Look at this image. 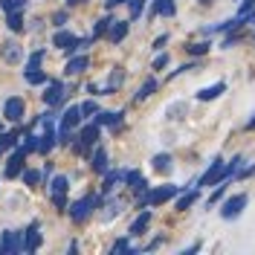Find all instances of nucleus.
I'll list each match as a JSON object with an SVG mask.
<instances>
[{
	"mask_svg": "<svg viewBox=\"0 0 255 255\" xmlns=\"http://www.w3.org/2000/svg\"><path fill=\"white\" fill-rule=\"evenodd\" d=\"M96 206H99V197H96V194H87V197H81L79 203L70 206V218H73L76 223H84L90 215H93Z\"/></svg>",
	"mask_w": 255,
	"mask_h": 255,
	"instance_id": "nucleus-1",
	"label": "nucleus"
},
{
	"mask_svg": "<svg viewBox=\"0 0 255 255\" xmlns=\"http://www.w3.org/2000/svg\"><path fill=\"white\" fill-rule=\"evenodd\" d=\"M73 151H76V154H81V151H87V148H93L96 142H99V125H84L79 130V136H76V139H73Z\"/></svg>",
	"mask_w": 255,
	"mask_h": 255,
	"instance_id": "nucleus-2",
	"label": "nucleus"
},
{
	"mask_svg": "<svg viewBox=\"0 0 255 255\" xmlns=\"http://www.w3.org/2000/svg\"><path fill=\"white\" fill-rule=\"evenodd\" d=\"M223 180H229L226 165H223V159H215V162L209 165V171L200 177V183H197V186H218V183H223Z\"/></svg>",
	"mask_w": 255,
	"mask_h": 255,
	"instance_id": "nucleus-3",
	"label": "nucleus"
},
{
	"mask_svg": "<svg viewBox=\"0 0 255 255\" xmlns=\"http://www.w3.org/2000/svg\"><path fill=\"white\" fill-rule=\"evenodd\" d=\"M177 191H180V186H162V189H154L148 191L142 200H139V206H154V203H165V200H171Z\"/></svg>",
	"mask_w": 255,
	"mask_h": 255,
	"instance_id": "nucleus-4",
	"label": "nucleus"
},
{
	"mask_svg": "<svg viewBox=\"0 0 255 255\" xmlns=\"http://www.w3.org/2000/svg\"><path fill=\"white\" fill-rule=\"evenodd\" d=\"M67 189H70V180L64 174L52 177V186H49V194H52V203L58 209H67V200H64V194H67Z\"/></svg>",
	"mask_w": 255,
	"mask_h": 255,
	"instance_id": "nucleus-5",
	"label": "nucleus"
},
{
	"mask_svg": "<svg viewBox=\"0 0 255 255\" xmlns=\"http://www.w3.org/2000/svg\"><path fill=\"white\" fill-rule=\"evenodd\" d=\"M244 206H247V194H235V197H229V200L223 203L221 215L226 218V221H235L241 212H244Z\"/></svg>",
	"mask_w": 255,
	"mask_h": 255,
	"instance_id": "nucleus-6",
	"label": "nucleus"
},
{
	"mask_svg": "<svg viewBox=\"0 0 255 255\" xmlns=\"http://www.w3.org/2000/svg\"><path fill=\"white\" fill-rule=\"evenodd\" d=\"M23 99H17V96H12V99H6V105H3V116L9 119V122H20L23 119Z\"/></svg>",
	"mask_w": 255,
	"mask_h": 255,
	"instance_id": "nucleus-7",
	"label": "nucleus"
},
{
	"mask_svg": "<svg viewBox=\"0 0 255 255\" xmlns=\"http://www.w3.org/2000/svg\"><path fill=\"white\" fill-rule=\"evenodd\" d=\"M52 44L58 49H64V52H76L79 49V38L73 35V32H55V38H52Z\"/></svg>",
	"mask_w": 255,
	"mask_h": 255,
	"instance_id": "nucleus-8",
	"label": "nucleus"
},
{
	"mask_svg": "<svg viewBox=\"0 0 255 255\" xmlns=\"http://www.w3.org/2000/svg\"><path fill=\"white\" fill-rule=\"evenodd\" d=\"M12 253H20V235L6 229L3 232V241H0V255H12Z\"/></svg>",
	"mask_w": 255,
	"mask_h": 255,
	"instance_id": "nucleus-9",
	"label": "nucleus"
},
{
	"mask_svg": "<svg viewBox=\"0 0 255 255\" xmlns=\"http://www.w3.org/2000/svg\"><path fill=\"white\" fill-rule=\"evenodd\" d=\"M23 159H26V151H23V148H15V154L9 157V162H6V177L20 174V171H23Z\"/></svg>",
	"mask_w": 255,
	"mask_h": 255,
	"instance_id": "nucleus-10",
	"label": "nucleus"
},
{
	"mask_svg": "<svg viewBox=\"0 0 255 255\" xmlns=\"http://www.w3.org/2000/svg\"><path fill=\"white\" fill-rule=\"evenodd\" d=\"M23 235H26V241H20V250H23V253H35V250L41 247V232H38V223H32Z\"/></svg>",
	"mask_w": 255,
	"mask_h": 255,
	"instance_id": "nucleus-11",
	"label": "nucleus"
},
{
	"mask_svg": "<svg viewBox=\"0 0 255 255\" xmlns=\"http://www.w3.org/2000/svg\"><path fill=\"white\" fill-rule=\"evenodd\" d=\"M47 84H49V87H47V93H44V102H47L49 108H55V105L64 99V93H67V90H64L61 81H47Z\"/></svg>",
	"mask_w": 255,
	"mask_h": 255,
	"instance_id": "nucleus-12",
	"label": "nucleus"
},
{
	"mask_svg": "<svg viewBox=\"0 0 255 255\" xmlns=\"http://www.w3.org/2000/svg\"><path fill=\"white\" fill-rule=\"evenodd\" d=\"M105 35H108V41H111V44H119V41L128 35V20H111V26H108Z\"/></svg>",
	"mask_w": 255,
	"mask_h": 255,
	"instance_id": "nucleus-13",
	"label": "nucleus"
},
{
	"mask_svg": "<svg viewBox=\"0 0 255 255\" xmlns=\"http://www.w3.org/2000/svg\"><path fill=\"white\" fill-rule=\"evenodd\" d=\"M125 183L130 191H136V194H142L145 189H148V180H145L139 171H125Z\"/></svg>",
	"mask_w": 255,
	"mask_h": 255,
	"instance_id": "nucleus-14",
	"label": "nucleus"
},
{
	"mask_svg": "<svg viewBox=\"0 0 255 255\" xmlns=\"http://www.w3.org/2000/svg\"><path fill=\"white\" fill-rule=\"evenodd\" d=\"M84 70H87V55H76V58H70L67 67H64L67 76H79V73H84Z\"/></svg>",
	"mask_w": 255,
	"mask_h": 255,
	"instance_id": "nucleus-15",
	"label": "nucleus"
},
{
	"mask_svg": "<svg viewBox=\"0 0 255 255\" xmlns=\"http://www.w3.org/2000/svg\"><path fill=\"white\" fill-rule=\"evenodd\" d=\"M55 142H58L55 130H44V136H38V148H35V151L47 154V151H52V148H55Z\"/></svg>",
	"mask_w": 255,
	"mask_h": 255,
	"instance_id": "nucleus-16",
	"label": "nucleus"
},
{
	"mask_svg": "<svg viewBox=\"0 0 255 255\" xmlns=\"http://www.w3.org/2000/svg\"><path fill=\"white\" fill-rule=\"evenodd\" d=\"M20 58H23V49L17 44H3V61L6 64H17Z\"/></svg>",
	"mask_w": 255,
	"mask_h": 255,
	"instance_id": "nucleus-17",
	"label": "nucleus"
},
{
	"mask_svg": "<svg viewBox=\"0 0 255 255\" xmlns=\"http://www.w3.org/2000/svg\"><path fill=\"white\" fill-rule=\"evenodd\" d=\"M223 90H226V84H223V81H218V84H212V87H203V90L197 93V99H200V102H209V99H218Z\"/></svg>",
	"mask_w": 255,
	"mask_h": 255,
	"instance_id": "nucleus-18",
	"label": "nucleus"
},
{
	"mask_svg": "<svg viewBox=\"0 0 255 255\" xmlns=\"http://www.w3.org/2000/svg\"><path fill=\"white\" fill-rule=\"evenodd\" d=\"M148 223H151V212H142L136 221L130 223V235H142L145 229H148Z\"/></svg>",
	"mask_w": 255,
	"mask_h": 255,
	"instance_id": "nucleus-19",
	"label": "nucleus"
},
{
	"mask_svg": "<svg viewBox=\"0 0 255 255\" xmlns=\"http://www.w3.org/2000/svg\"><path fill=\"white\" fill-rule=\"evenodd\" d=\"M96 119V125H119V122H122V113H96L93 116Z\"/></svg>",
	"mask_w": 255,
	"mask_h": 255,
	"instance_id": "nucleus-20",
	"label": "nucleus"
},
{
	"mask_svg": "<svg viewBox=\"0 0 255 255\" xmlns=\"http://www.w3.org/2000/svg\"><path fill=\"white\" fill-rule=\"evenodd\" d=\"M122 81H125V73L116 67V70L111 73V79H108V87H105V93H113L116 87H122Z\"/></svg>",
	"mask_w": 255,
	"mask_h": 255,
	"instance_id": "nucleus-21",
	"label": "nucleus"
},
{
	"mask_svg": "<svg viewBox=\"0 0 255 255\" xmlns=\"http://www.w3.org/2000/svg\"><path fill=\"white\" fill-rule=\"evenodd\" d=\"M93 165L96 171H108V154H105V148H96V154H93Z\"/></svg>",
	"mask_w": 255,
	"mask_h": 255,
	"instance_id": "nucleus-22",
	"label": "nucleus"
},
{
	"mask_svg": "<svg viewBox=\"0 0 255 255\" xmlns=\"http://www.w3.org/2000/svg\"><path fill=\"white\" fill-rule=\"evenodd\" d=\"M174 12H177L174 0H157V15H162V17H174Z\"/></svg>",
	"mask_w": 255,
	"mask_h": 255,
	"instance_id": "nucleus-23",
	"label": "nucleus"
},
{
	"mask_svg": "<svg viewBox=\"0 0 255 255\" xmlns=\"http://www.w3.org/2000/svg\"><path fill=\"white\" fill-rule=\"evenodd\" d=\"M189 111V105L186 102H174V105H168V111H165V119H183L180 113Z\"/></svg>",
	"mask_w": 255,
	"mask_h": 255,
	"instance_id": "nucleus-24",
	"label": "nucleus"
},
{
	"mask_svg": "<svg viewBox=\"0 0 255 255\" xmlns=\"http://www.w3.org/2000/svg\"><path fill=\"white\" fill-rule=\"evenodd\" d=\"M154 90H157V81H154V79H148V81L142 84V87L136 90V96H133V99H136V102H142V99H148V96L154 93Z\"/></svg>",
	"mask_w": 255,
	"mask_h": 255,
	"instance_id": "nucleus-25",
	"label": "nucleus"
},
{
	"mask_svg": "<svg viewBox=\"0 0 255 255\" xmlns=\"http://www.w3.org/2000/svg\"><path fill=\"white\" fill-rule=\"evenodd\" d=\"M151 162H154L157 171H171V157H168V154H157Z\"/></svg>",
	"mask_w": 255,
	"mask_h": 255,
	"instance_id": "nucleus-26",
	"label": "nucleus"
},
{
	"mask_svg": "<svg viewBox=\"0 0 255 255\" xmlns=\"http://www.w3.org/2000/svg\"><path fill=\"white\" fill-rule=\"evenodd\" d=\"M6 23H9V29L12 32H20L23 29V17H20V12H6Z\"/></svg>",
	"mask_w": 255,
	"mask_h": 255,
	"instance_id": "nucleus-27",
	"label": "nucleus"
},
{
	"mask_svg": "<svg viewBox=\"0 0 255 255\" xmlns=\"http://www.w3.org/2000/svg\"><path fill=\"white\" fill-rule=\"evenodd\" d=\"M119 180H125V171H108V177H105V186H102V189L111 191L113 186L119 183Z\"/></svg>",
	"mask_w": 255,
	"mask_h": 255,
	"instance_id": "nucleus-28",
	"label": "nucleus"
},
{
	"mask_svg": "<svg viewBox=\"0 0 255 255\" xmlns=\"http://www.w3.org/2000/svg\"><path fill=\"white\" fill-rule=\"evenodd\" d=\"M79 111H81V119H90V116H96V113H99V105H96L93 99H90V102L79 105Z\"/></svg>",
	"mask_w": 255,
	"mask_h": 255,
	"instance_id": "nucleus-29",
	"label": "nucleus"
},
{
	"mask_svg": "<svg viewBox=\"0 0 255 255\" xmlns=\"http://www.w3.org/2000/svg\"><path fill=\"white\" fill-rule=\"evenodd\" d=\"M0 6H3L6 12H20V9L26 6V0H0Z\"/></svg>",
	"mask_w": 255,
	"mask_h": 255,
	"instance_id": "nucleus-30",
	"label": "nucleus"
},
{
	"mask_svg": "<svg viewBox=\"0 0 255 255\" xmlns=\"http://www.w3.org/2000/svg\"><path fill=\"white\" fill-rule=\"evenodd\" d=\"M194 200H197V191H189V194H183V197L177 200V209L183 212V209H189L191 203H194Z\"/></svg>",
	"mask_w": 255,
	"mask_h": 255,
	"instance_id": "nucleus-31",
	"label": "nucleus"
},
{
	"mask_svg": "<svg viewBox=\"0 0 255 255\" xmlns=\"http://www.w3.org/2000/svg\"><path fill=\"white\" fill-rule=\"evenodd\" d=\"M119 212H122V200H111V203H108V212H105L102 218H105V221H111L113 215H119Z\"/></svg>",
	"mask_w": 255,
	"mask_h": 255,
	"instance_id": "nucleus-32",
	"label": "nucleus"
},
{
	"mask_svg": "<svg viewBox=\"0 0 255 255\" xmlns=\"http://www.w3.org/2000/svg\"><path fill=\"white\" fill-rule=\"evenodd\" d=\"M26 81H29V84H44L47 76H44L41 70H26Z\"/></svg>",
	"mask_w": 255,
	"mask_h": 255,
	"instance_id": "nucleus-33",
	"label": "nucleus"
},
{
	"mask_svg": "<svg viewBox=\"0 0 255 255\" xmlns=\"http://www.w3.org/2000/svg\"><path fill=\"white\" fill-rule=\"evenodd\" d=\"M108 26H111V17H102V20L93 26V38H102V35L108 32Z\"/></svg>",
	"mask_w": 255,
	"mask_h": 255,
	"instance_id": "nucleus-34",
	"label": "nucleus"
},
{
	"mask_svg": "<svg viewBox=\"0 0 255 255\" xmlns=\"http://www.w3.org/2000/svg\"><path fill=\"white\" fill-rule=\"evenodd\" d=\"M17 139V133H0V151H6V148H12Z\"/></svg>",
	"mask_w": 255,
	"mask_h": 255,
	"instance_id": "nucleus-35",
	"label": "nucleus"
},
{
	"mask_svg": "<svg viewBox=\"0 0 255 255\" xmlns=\"http://www.w3.org/2000/svg\"><path fill=\"white\" fill-rule=\"evenodd\" d=\"M130 3V17H139L145 9V0H128Z\"/></svg>",
	"mask_w": 255,
	"mask_h": 255,
	"instance_id": "nucleus-36",
	"label": "nucleus"
},
{
	"mask_svg": "<svg viewBox=\"0 0 255 255\" xmlns=\"http://www.w3.org/2000/svg\"><path fill=\"white\" fill-rule=\"evenodd\" d=\"M209 47H212V44H203V41H200V44H191L189 55H203V52H209Z\"/></svg>",
	"mask_w": 255,
	"mask_h": 255,
	"instance_id": "nucleus-37",
	"label": "nucleus"
},
{
	"mask_svg": "<svg viewBox=\"0 0 255 255\" xmlns=\"http://www.w3.org/2000/svg\"><path fill=\"white\" fill-rule=\"evenodd\" d=\"M20 174H23V183H26V186H35V183L41 180V174H38V171H20Z\"/></svg>",
	"mask_w": 255,
	"mask_h": 255,
	"instance_id": "nucleus-38",
	"label": "nucleus"
},
{
	"mask_svg": "<svg viewBox=\"0 0 255 255\" xmlns=\"http://www.w3.org/2000/svg\"><path fill=\"white\" fill-rule=\"evenodd\" d=\"M253 6H255V0H241V12H238L241 20L247 17V12H253Z\"/></svg>",
	"mask_w": 255,
	"mask_h": 255,
	"instance_id": "nucleus-39",
	"label": "nucleus"
},
{
	"mask_svg": "<svg viewBox=\"0 0 255 255\" xmlns=\"http://www.w3.org/2000/svg\"><path fill=\"white\" fill-rule=\"evenodd\" d=\"M116 253H133V250H130V247H128V241L122 238V241H116V244H113V255Z\"/></svg>",
	"mask_w": 255,
	"mask_h": 255,
	"instance_id": "nucleus-40",
	"label": "nucleus"
},
{
	"mask_svg": "<svg viewBox=\"0 0 255 255\" xmlns=\"http://www.w3.org/2000/svg\"><path fill=\"white\" fill-rule=\"evenodd\" d=\"M162 67H168V52H162L154 58V70H162Z\"/></svg>",
	"mask_w": 255,
	"mask_h": 255,
	"instance_id": "nucleus-41",
	"label": "nucleus"
},
{
	"mask_svg": "<svg viewBox=\"0 0 255 255\" xmlns=\"http://www.w3.org/2000/svg\"><path fill=\"white\" fill-rule=\"evenodd\" d=\"M41 58H44V52H35V55L29 58V67H26V70H38V64H41Z\"/></svg>",
	"mask_w": 255,
	"mask_h": 255,
	"instance_id": "nucleus-42",
	"label": "nucleus"
},
{
	"mask_svg": "<svg viewBox=\"0 0 255 255\" xmlns=\"http://www.w3.org/2000/svg\"><path fill=\"white\" fill-rule=\"evenodd\" d=\"M122 3H128V0H105L108 9H116V6H122Z\"/></svg>",
	"mask_w": 255,
	"mask_h": 255,
	"instance_id": "nucleus-43",
	"label": "nucleus"
},
{
	"mask_svg": "<svg viewBox=\"0 0 255 255\" xmlns=\"http://www.w3.org/2000/svg\"><path fill=\"white\" fill-rule=\"evenodd\" d=\"M52 20H55V23H58V26H61V23H67V12H58V15L52 17Z\"/></svg>",
	"mask_w": 255,
	"mask_h": 255,
	"instance_id": "nucleus-44",
	"label": "nucleus"
},
{
	"mask_svg": "<svg viewBox=\"0 0 255 255\" xmlns=\"http://www.w3.org/2000/svg\"><path fill=\"white\" fill-rule=\"evenodd\" d=\"M247 128H255V116H253V119H250V122H247Z\"/></svg>",
	"mask_w": 255,
	"mask_h": 255,
	"instance_id": "nucleus-45",
	"label": "nucleus"
},
{
	"mask_svg": "<svg viewBox=\"0 0 255 255\" xmlns=\"http://www.w3.org/2000/svg\"><path fill=\"white\" fill-rule=\"evenodd\" d=\"M67 3H70V6H76V3H84V0H67Z\"/></svg>",
	"mask_w": 255,
	"mask_h": 255,
	"instance_id": "nucleus-46",
	"label": "nucleus"
},
{
	"mask_svg": "<svg viewBox=\"0 0 255 255\" xmlns=\"http://www.w3.org/2000/svg\"><path fill=\"white\" fill-rule=\"evenodd\" d=\"M200 3H212V0H200Z\"/></svg>",
	"mask_w": 255,
	"mask_h": 255,
	"instance_id": "nucleus-47",
	"label": "nucleus"
}]
</instances>
